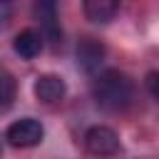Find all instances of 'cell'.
Segmentation results:
<instances>
[{
  "label": "cell",
  "instance_id": "obj_1",
  "mask_svg": "<svg viewBox=\"0 0 159 159\" xmlns=\"http://www.w3.org/2000/svg\"><path fill=\"white\" fill-rule=\"evenodd\" d=\"M92 97L107 112H124L134 99V82L119 70H104L92 82Z\"/></svg>",
  "mask_w": 159,
  "mask_h": 159
},
{
  "label": "cell",
  "instance_id": "obj_2",
  "mask_svg": "<svg viewBox=\"0 0 159 159\" xmlns=\"http://www.w3.org/2000/svg\"><path fill=\"white\" fill-rule=\"evenodd\" d=\"M32 15L40 22V35L42 40H50L52 45L62 42V27H60V12H57V0H35Z\"/></svg>",
  "mask_w": 159,
  "mask_h": 159
},
{
  "label": "cell",
  "instance_id": "obj_3",
  "mask_svg": "<svg viewBox=\"0 0 159 159\" xmlns=\"http://www.w3.org/2000/svg\"><path fill=\"white\" fill-rule=\"evenodd\" d=\"M45 137V129L37 119L32 117H22L17 122H12L5 132V139L12 144V147H20V149H27V147H37Z\"/></svg>",
  "mask_w": 159,
  "mask_h": 159
},
{
  "label": "cell",
  "instance_id": "obj_4",
  "mask_svg": "<svg viewBox=\"0 0 159 159\" xmlns=\"http://www.w3.org/2000/svg\"><path fill=\"white\" fill-rule=\"evenodd\" d=\"M119 137L114 129L109 127H89L87 134H84V149L92 154V157H114L119 152Z\"/></svg>",
  "mask_w": 159,
  "mask_h": 159
},
{
  "label": "cell",
  "instance_id": "obj_5",
  "mask_svg": "<svg viewBox=\"0 0 159 159\" xmlns=\"http://www.w3.org/2000/svg\"><path fill=\"white\" fill-rule=\"evenodd\" d=\"M102 62H104V45L94 37H82L77 42V65L87 75H94Z\"/></svg>",
  "mask_w": 159,
  "mask_h": 159
},
{
  "label": "cell",
  "instance_id": "obj_6",
  "mask_svg": "<svg viewBox=\"0 0 159 159\" xmlns=\"http://www.w3.org/2000/svg\"><path fill=\"white\" fill-rule=\"evenodd\" d=\"M35 97L42 102V104H57L62 102L67 87H65V80L57 77V75H40L35 80Z\"/></svg>",
  "mask_w": 159,
  "mask_h": 159
},
{
  "label": "cell",
  "instance_id": "obj_7",
  "mask_svg": "<svg viewBox=\"0 0 159 159\" xmlns=\"http://www.w3.org/2000/svg\"><path fill=\"white\" fill-rule=\"evenodd\" d=\"M12 50L22 57V60H35L42 52V35L37 30H22L15 35L12 40Z\"/></svg>",
  "mask_w": 159,
  "mask_h": 159
},
{
  "label": "cell",
  "instance_id": "obj_8",
  "mask_svg": "<svg viewBox=\"0 0 159 159\" xmlns=\"http://www.w3.org/2000/svg\"><path fill=\"white\" fill-rule=\"evenodd\" d=\"M119 10V0H84V15L89 22L104 25Z\"/></svg>",
  "mask_w": 159,
  "mask_h": 159
},
{
  "label": "cell",
  "instance_id": "obj_9",
  "mask_svg": "<svg viewBox=\"0 0 159 159\" xmlns=\"http://www.w3.org/2000/svg\"><path fill=\"white\" fill-rule=\"evenodd\" d=\"M12 99H15V80L5 70H0V109H7Z\"/></svg>",
  "mask_w": 159,
  "mask_h": 159
},
{
  "label": "cell",
  "instance_id": "obj_10",
  "mask_svg": "<svg viewBox=\"0 0 159 159\" xmlns=\"http://www.w3.org/2000/svg\"><path fill=\"white\" fill-rule=\"evenodd\" d=\"M147 87H149L152 97H157V94H159V89H157V72H149V75H147Z\"/></svg>",
  "mask_w": 159,
  "mask_h": 159
}]
</instances>
